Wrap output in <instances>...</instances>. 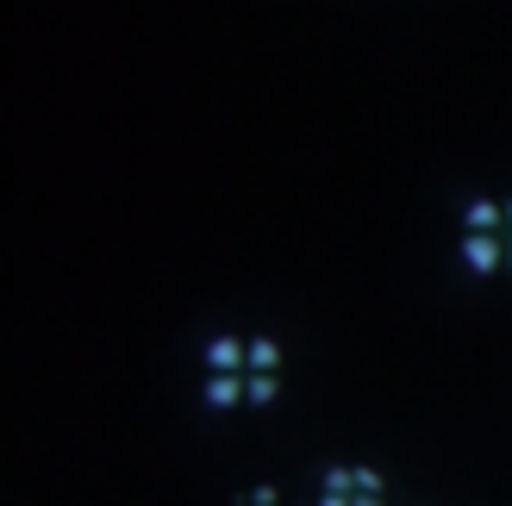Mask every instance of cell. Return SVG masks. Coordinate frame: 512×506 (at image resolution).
Returning a JSON list of instances; mask_svg holds the SVG:
<instances>
[{
	"mask_svg": "<svg viewBox=\"0 0 512 506\" xmlns=\"http://www.w3.org/2000/svg\"><path fill=\"white\" fill-rule=\"evenodd\" d=\"M325 494H350V469H325Z\"/></svg>",
	"mask_w": 512,
	"mask_h": 506,
	"instance_id": "8",
	"label": "cell"
},
{
	"mask_svg": "<svg viewBox=\"0 0 512 506\" xmlns=\"http://www.w3.org/2000/svg\"><path fill=\"white\" fill-rule=\"evenodd\" d=\"M207 363H213V369H219V375H232V369H238V363H244V344H232V338H219V344H213V350H207Z\"/></svg>",
	"mask_w": 512,
	"mask_h": 506,
	"instance_id": "3",
	"label": "cell"
},
{
	"mask_svg": "<svg viewBox=\"0 0 512 506\" xmlns=\"http://www.w3.org/2000/svg\"><path fill=\"white\" fill-rule=\"evenodd\" d=\"M238 394H244V382H238V375H213V382H207V400H213V407H232Z\"/></svg>",
	"mask_w": 512,
	"mask_h": 506,
	"instance_id": "4",
	"label": "cell"
},
{
	"mask_svg": "<svg viewBox=\"0 0 512 506\" xmlns=\"http://www.w3.org/2000/svg\"><path fill=\"white\" fill-rule=\"evenodd\" d=\"M319 506H350V494H325V500H319Z\"/></svg>",
	"mask_w": 512,
	"mask_h": 506,
	"instance_id": "10",
	"label": "cell"
},
{
	"mask_svg": "<svg viewBox=\"0 0 512 506\" xmlns=\"http://www.w3.org/2000/svg\"><path fill=\"white\" fill-rule=\"evenodd\" d=\"M463 225H469V232H500V225H506L500 200H469V207H463Z\"/></svg>",
	"mask_w": 512,
	"mask_h": 506,
	"instance_id": "2",
	"label": "cell"
},
{
	"mask_svg": "<svg viewBox=\"0 0 512 506\" xmlns=\"http://www.w3.org/2000/svg\"><path fill=\"white\" fill-rule=\"evenodd\" d=\"M463 263H469L475 275L506 269V238H500V232H469V238H463Z\"/></svg>",
	"mask_w": 512,
	"mask_h": 506,
	"instance_id": "1",
	"label": "cell"
},
{
	"mask_svg": "<svg viewBox=\"0 0 512 506\" xmlns=\"http://www.w3.org/2000/svg\"><path fill=\"white\" fill-rule=\"evenodd\" d=\"M244 363H250V369H269V375H275V363H281V350H275L269 338H256V344L244 350Z\"/></svg>",
	"mask_w": 512,
	"mask_h": 506,
	"instance_id": "5",
	"label": "cell"
},
{
	"mask_svg": "<svg viewBox=\"0 0 512 506\" xmlns=\"http://www.w3.org/2000/svg\"><path fill=\"white\" fill-rule=\"evenodd\" d=\"M500 213H506V232H512V200H506V207H500Z\"/></svg>",
	"mask_w": 512,
	"mask_h": 506,
	"instance_id": "11",
	"label": "cell"
},
{
	"mask_svg": "<svg viewBox=\"0 0 512 506\" xmlns=\"http://www.w3.org/2000/svg\"><path fill=\"white\" fill-rule=\"evenodd\" d=\"M350 506H381V494H350Z\"/></svg>",
	"mask_w": 512,
	"mask_h": 506,
	"instance_id": "9",
	"label": "cell"
},
{
	"mask_svg": "<svg viewBox=\"0 0 512 506\" xmlns=\"http://www.w3.org/2000/svg\"><path fill=\"white\" fill-rule=\"evenodd\" d=\"M244 394H250V400H275V375H269V369H256L250 382H244Z\"/></svg>",
	"mask_w": 512,
	"mask_h": 506,
	"instance_id": "6",
	"label": "cell"
},
{
	"mask_svg": "<svg viewBox=\"0 0 512 506\" xmlns=\"http://www.w3.org/2000/svg\"><path fill=\"white\" fill-rule=\"evenodd\" d=\"M350 494H381V475L375 469H350Z\"/></svg>",
	"mask_w": 512,
	"mask_h": 506,
	"instance_id": "7",
	"label": "cell"
},
{
	"mask_svg": "<svg viewBox=\"0 0 512 506\" xmlns=\"http://www.w3.org/2000/svg\"><path fill=\"white\" fill-rule=\"evenodd\" d=\"M506 269H512V238H506Z\"/></svg>",
	"mask_w": 512,
	"mask_h": 506,
	"instance_id": "12",
	"label": "cell"
}]
</instances>
